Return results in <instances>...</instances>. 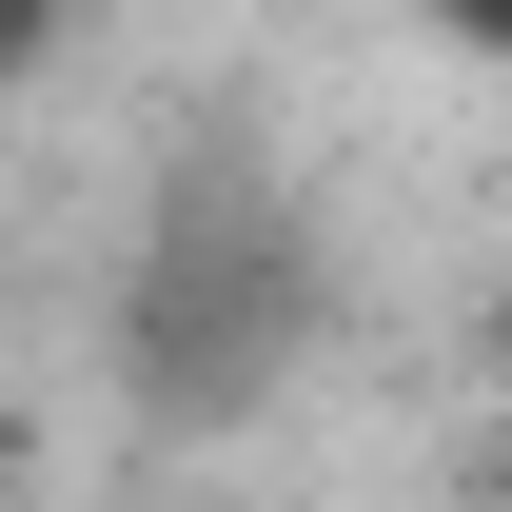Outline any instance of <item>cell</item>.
<instances>
[{
	"label": "cell",
	"mask_w": 512,
	"mask_h": 512,
	"mask_svg": "<svg viewBox=\"0 0 512 512\" xmlns=\"http://www.w3.org/2000/svg\"><path fill=\"white\" fill-rule=\"evenodd\" d=\"M60 40H79V0H0V99H20V79L60 60Z\"/></svg>",
	"instance_id": "1"
},
{
	"label": "cell",
	"mask_w": 512,
	"mask_h": 512,
	"mask_svg": "<svg viewBox=\"0 0 512 512\" xmlns=\"http://www.w3.org/2000/svg\"><path fill=\"white\" fill-rule=\"evenodd\" d=\"M0 512H20V434H0Z\"/></svg>",
	"instance_id": "2"
}]
</instances>
